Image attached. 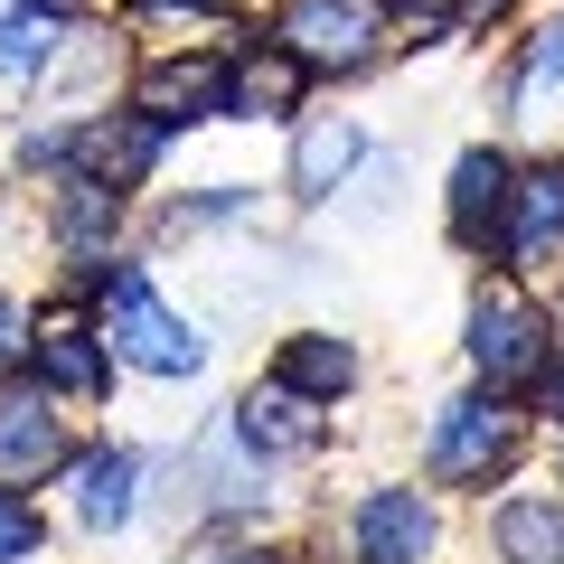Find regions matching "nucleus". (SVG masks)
<instances>
[{
	"label": "nucleus",
	"instance_id": "1",
	"mask_svg": "<svg viewBox=\"0 0 564 564\" xmlns=\"http://www.w3.org/2000/svg\"><path fill=\"white\" fill-rule=\"evenodd\" d=\"M85 311H95L104 348H113L122 377H151V386H198L207 358H217V339H207L198 311H180L161 292V273L141 254H104L95 282H85Z\"/></svg>",
	"mask_w": 564,
	"mask_h": 564
},
{
	"label": "nucleus",
	"instance_id": "2",
	"mask_svg": "<svg viewBox=\"0 0 564 564\" xmlns=\"http://www.w3.org/2000/svg\"><path fill=\"white\" fill-rule=\"evenodd\" d=\"M527 462H536V414H527V395L462 386V395H443L423 414L414 470L443 489V499H489V489H508Z\"/></svg>",
	"mask_w": 564,
	"mask_h": 564
},
{
	"label": "nucleus",
	"instance_id": "3",
	"mask_svg": "<svg viewBox=\"0 0 564 564\" xmlns=\"http://www.w3.org/2000/svg\"><path fill=\"white\" fill-rule=\"evenodd\" d=\"M555 348H564L555 339V302H545L536 282H518V273L489 263V273L470 282V302H462V367H470V386L527 395Z\"/></svg>",
	"mask_w": 564,
	"mask_h": 564
},
{
	"label": "nucleus",
	"instance_id": "4",
	"mask_svg": "<svg viewBox=\"0 0 564 564\" xmlns=\"http://www.w3.org/2000/svg\"><path fill=\"white\" fill-rule=\"evenodd\" d=\"M180 508H188L198 536H254V527L282 508V470L254 462L226 414H207L198 443H180Z\"/></svg>",
	"mask_w": 564,
	"mask_h": 564
},
{
	"label": "nucleus",
	"instance_id": "5",
	"mask_svg": "<svg viewBox=\"0 0 564 564\" xmlns=\"http://www.w3.org/2000/svg\"><path fill=\"white\" fill-rule=\"evenodd\" d=\"M263 39L292 47L311 85H367L395 57V20L377 0H263Z\"/></svg>",
	"mask_w": 564,
	"mask_h": 564
},
{
	"label": "nucleus",
	"instance_id": "6",
	"mask_svg": "<svg viewBox=\"0 0 564 564\" xmlns=\"http://www.w3.org/2000/svg\"><path fill=\"white\" fill-rule=\"evenodd\" d=\"M339 545H348V564H443V545H452V508H443V489L423 480H367L358 499L339 508Z\"/></svg>",
	"mask_w": 564,
	"mask_h": 564
},
{
	"label": "nucleus",
	"instance_id": "7",
	"mask_svg": "<svg viewBox=\"0 0 564 564\" xmlns=\"http://www.w3.org/2000/svg\"><path fill=\"white\" fill-rule=\"evenodd\" d=\"M66 508H76L85 536H132L141 518H151V489H161V462L141 443H113V433H95V443H76V462L57 470Z\"/></svg>",
	"mask_w": 564,
	"mask_h": 564
},
{
	"label": "nucleus",
	"instance_id": "8",
	"mask_svg": "<svg viewBox=\"0 0 564 564\" xmlns=\"http://www.w3.org/2000/svg\"><path fill=\"white\" fill-rule=\"evenodd\" d=\"M122 104L151 113L170 141L226 122V47L217 39H180V47H161V57H141L132 85H122Z\"/></svg>",
	"mask_w": 564,
	"mask_h": 564
},
{
	"label": "nucleus",
	"instance_id": "9",
	"mask_svg": "<svg viewBox=\"0 0 564 564\" xmlns=\"http://www.w3.org/2000/svg\"><path fill=\"white\" fill-rule=\"evenodd\" d=\"M489 263L518 282H564V151H536L508 170V217Z\"/></svg>",
	"mask_w": 564,
	"mask_h": 564
},
{
	"label": "nucleus",
	"instance_id": "10",
	"mask_svg": "<svg viewBox=\"0 0 564 564\" xmlns=\"http://www.w3.org/2000/svg\"><path fill=\"white\" fill-rule=\"evenodd\" d=\"M39 395H57L66 414H85V404H113V348H104V329H95V311L85 302H57L39 329H29V367H20Z\"/></svg>",
	"mask_w": 564,
	"mask_h": 564
},
{
	"label": "nucleus",
	"instance_id": "11",
	"mask_svg": "<svg viewBox=\"0 0 564 564\" xmlns=\"http://www.w3.org/2000/svg\"><path fill=\"white\" fill-rule=\"evenodd\" d=\"M226 423H236V443L254 452V462H273V470H311L339 443V414L311 404V395H292V386H273V377L245 386V395L226 404Z\"/></svg>",
	"mask_w": 564,
	"mask_h": 564
},
{
	"label": "nucleus",
	"instance_id": "12",
	"mask_svg": "<svg viewBox=\"0 0 564 564\" xmlns=\"http://www.w3.org/2000/svg\"><path fill=\"white\" fill-rule=\"evenodd\" d=\"M499 122H518L527 141H555L564 151V10H545V20H527L518 39H508Z\"/></svg>",
	"mask_w": 564,
	"mask_h": 564
},
{
	"label": "nucleus",
	"instance_id": "13",
	"mask_svg": "<svg viewBox=\"0 0 564 564\" xmlns=\"http://www.w3.org/2000/svg\"><path fill=\"white\" fill-rule=\"evenodd\" d=\"M508 170H518L508 141H462V151H452V170H443V245H452L462 263H489V254H499Z\"/></svg>",
	"mask_w": 564,
	"mask_h": 564
},
{
	"label": "nucleus",
	"instance_id": "14",
	"mask_svg": "<svg viewBox=\"0 0 564 564\" xmlns=\"http://www.w3.org/2000/svg\"><path fill=\"white\" fill-rule=\"evenodd\" d=\"M76 462V414L57 395H39L29 377L0 386V480L10 489H57V470Z\"/></svg>",
	"mask_w": 564,
	"mask_h": 564
},
{
	"label": "nucleus",
	"instance_id": "15",
	"mask_svg": "<svg viewBox=\"0 0 564 564\" xmlns=\"http://www.w3.org/2000/svg\"><path fill=\"white\" fill-rule=\"evenodd\" d=\"M282 132H292V151H282V188H292V207H311V217H321V207L358 180V161L377 151L358 113H292Z\"/></svg>",
	"mask_w": 564,
	"mask_h": 564
},
{
	"label": "nucleus",
	"instance_id": "16",
	"mask_svg": "<svg viewBox=\"0 0 564 564\" xmlns=\"http://www.w3.org/2000/svg\"><path fill=\"white\" fill-rule=\"evenodd\" d=\"M263 377L339 414V404L367 386V339H358V329H329V321H302V329H282V339H273Z\"/></svg>",
	"mask_w": 564,
	"mask_h": 564
},
{
	"label": "nucleus",
	"instance_id": "17",
	"mask_svg": "<svg viewBox=\"0 0 564 564\" xmlns=\"http://www.w3.org/2000/svg\"><path fill=\"white\" fill-rule=\"evenodd\" d=\"M122 236H132V188L95 180V170L47 180V245H57V263H104V254H122Z\"/></svg>",
	"mask_w": 564,
	"mask_h": 564
},
{
	"label": "nucleus",
	"instance_id": "18",
	"mask_svg": "<svg viewBox=\"0 0 564 564\" xmlns=\"http://www.w3.org/2000/svg\"><path fill=\"white\" fill-rule=\"evenodd\" d=\"M480 536H489V564H564V489L518 470V480L489 499Z\"/></svg>",
	"mask_w": 564,
	"mask_h": 564
},
{
	"label": "nucleus",
	"instance_id": "19",
	"mask_svg": "<svg viewBox=\"0 0 564 564\" xmlns=\"http://www.w3.org/2000/svg\"><path fill=\"white\" fill-rule=\"evenodd\" d=\"M292 113H311L302 57L273 39H236L226 47V122H292Z\"/></svg>",
	"mask_w": 564,
	"mask_h": 564
},
{
	"label": "nucleus",
	"instance_id": "20",
	"mask_svg": "<svg viewBox=\"0 0 564 564\" xmlns=\"http://www.w3.org/2000/svg\"><path fill=\"white\" fill-rule=\"evenodd\" d=\"M170 151H180V141H170L151 113H132V104H95V113H85L76 170H95V180H113V188H132V198H141V188L161 180Z\"/></svg>",
	"mask_w": 564,
	"mask_h": 564
},
{
	"label": "nucleus",
	"instance_id": "21",
	"mask_svg": "<svg viewBox=\"0 0 564 564\" xmlns=\"http://www.w3.org/2000/svg\"><path fill=\"white\" fill-rule=\"evenodd\" d=\"M66 29H76V10H57V0H0V95H39Z\"/></svg>",
	"mask_w": 564,
	"mask_h": 564
},
{
	"label": "nucleus",
	"instance_id": "22",
	"mask_svg": "<svg viewBox=\"0 0 564 564\" xmlns=\"http://www.w3.org/2000/svg\"><path fill=\"white\" fill-rule=\"evenodd\" d=\"M263 217V188L254 180H207L188 198L161 207V236H226V226H254Z\"/></svg>",
	"mask_w": 564,
	"mask_h": 564
},
{
	"label": "nucleus",
	"instance_id": "23",
	"mask_svg": "<svg viewBox=\"0 0 564 564\" xmlns=\"http://www.w3.org/2000/svg\"><path fill=\"white\" fill-rule=\"evenodd\" d=\"M76 151H85V113H29L20 141H10V170H20L29 188H47V180L76 170Z\"/></svg>",
	"mask_w": 564,
	"mask_h": 564
},
{
	"label": "nucleus",
	"instance_id": "24",
	"mask_svg": "<svg viewBox=\"0 0 564 564\" xmlns=\"http://www.w3.org/2000/svg\"><path fill=\"white\" fill-rule=\"evenodd\" d=\"M47 545H57L47 508L29 499V489H10V480H0V564H47Z\"/></svg>",
	"mask_w": 564,
	"mask_h": 564
},
{
	"label": "nucleus",
	"instance_id": "25",
	"mask_svg": "<svg viewBox=\"0 0 564 564\" xmlns=\"http://www.w3.org/2000/svg\"><path fill=\"white\" fill-rule=\"evenodd\" d=\"M170 564H311V555H302V545H273L254 527V536H198V545H180Z\"/></svg>",
	"mask_w": 564,
	"mask_h": 564
},
{
	"label": "nucleus",
	"instance_id": "26",
	"mask_svg": "<svg viewBox=\"0 0 564 564\" xmlns=\"http://www.w3.org/2000/svg\"><path fill=\"white\" fill-rule=\"evenodd\" d=\"M508 20H518V0H443V47L489 39V29H508Z\"/></svg>",
	"mask_w": 564,
	"mask_h": 564
},
{
	"label": "nucleus",
	"instance_id": "27",
	"mask_svg": "<svg viewBox=\"0 0 564 564\" xmlns=\"http://www.w3.org/2000/svg\"><path fill=\"white\" fill-rule=\"evenodd\" d=\"M29 329H39V311H29L20 292H0V386L29 367Z\"/></svg>",
	"mask_w": 564,
	"mask_h": 564
},
{
	"label": "nucleus",
	"instance_id": "28",
	"mask_svg": "<svg viewBox=\"0 0 564 564\" xmlns=\"http://www.w3.org/2000/svg\"><path fill=\"white\" fill-rule=\"evenodd\" d=\"M527 414H536V433H564V348L545 358V377L527 386Z\"/></svg>",
	"mask_w": 564,
	"mask_h": 564
},
{
	"label": "nucleus",
	"instance_id": "29",
	"mask_svg": "<svg viewBox=\"0 0 564 564\" xmlns=\"http://www.w3.org/2000/svg\"><path fill=\"white\" fill-rule=\"evenodd\" d=\"M536 443H545V480L564 489V433H536Z\"/></svg>",
	"mask_w": 564,
	"mask_h": 564
},
{
	"label": "nucleus",
	"instance_id": "30",
	"mask_svg": "<svg viewBox=\"0 0 564 564\" xmlns=\"http://www.w3.org/2000/svg\"><path fill=\"white\" fill-rule=\"evenodd\" d=\"M57 10H85V0H57Z\"/></svg>",
	"mask_w": 564,
	"mask_h": 564
}]
</instances>
